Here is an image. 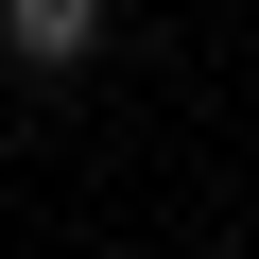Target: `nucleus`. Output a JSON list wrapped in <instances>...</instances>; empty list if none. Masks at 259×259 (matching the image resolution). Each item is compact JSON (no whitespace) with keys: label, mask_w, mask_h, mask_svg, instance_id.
<instances>
[{"label":"nucleus","mask_w":259,"mask_h":259,"mask_svg":"<svg viewBox=\"0 0 259 259\" xmlns=\"http://www.w3.org/2000/svg\"><path fill=\"white\" fill-rule=\"evenodd\" d=\"M0 52L18 69H87L104 52V0H0Z\"/></svg>","instance_id":"f257e3e1"}]
</instances>
